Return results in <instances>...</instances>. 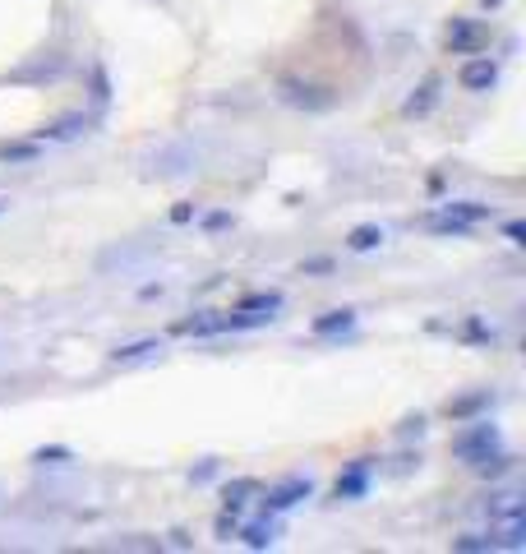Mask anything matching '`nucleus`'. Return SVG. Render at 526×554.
Wrapping results in <instances>:
<instances>
[{"label": "nucleus", "mask_w": 526, "mask_h": 554, "mask_svg": "<svg viewBox=\"0 0 526 554\" xmlns=\"http://www.w3.org/2000/svg\"><path fill=\"white\" fill-rule=\"evenodd\" d=\"M162 338H139V342H120L116 351H111V361L116 365H139V361H162Z\"/></svg>", "instance_id": "f8f14e48"}, {"label": "nucleus", "mask_w": 526, "mask_h": 554, "mask_svg": "<svg viewBox=\"0 0 526 554\" xmlns=\"http://www.w3.org/2000/svg\"><path fill=\"white\" fill-rule=\"evenodd\" d=\"M93 88H97V93H93L97 102H107V97H111L107 93V74H102V70H93Z\"/></svg>", "instance_id": "2f4dec72"}, {"label": "nucleus", "mask_w": 526, "mask_h": 554, "mask_svg": "<svg viewBox=\"0 0 526 554\" xmlns=\"http://www.w3.org/2000/svg\"><path fill=\"white\" fill-rule=\"evenodd\" d=\"M171 545H176V550H190V536H185V531H171Z\"/></svg>", "instance_id": "473e14b6"}, {"label": "nucleus", "mask_w": 526, "mask_h": 554, "mask_svg": "<svg viewBox=\"0 0 526 554\" xmlns=\"http://www.w3.org/2000/svg\"><path fill=\"white\" fill-rule=\"evenodd\" d=\"M70 458H74V453L65 444H51V448H37V453H33V462H42V467H47V462H70Z\"/></svg>", "instance_id": "b1692460"}, {"label": "nucleus", "mask_w": 526, "mask_h": 554, "mask_svg": "<svg viewBox=\"0 0 526 554\" xmlns=\"http://www.w3.org/2000/svg\"><path fill=\"white\" fill-rule=\"evenodd\" d=\"M277 536H282V527H277V513H263V518L245 522V527H236V541H245L250 550H268V545H277Z\"/></svg>", "instance_id": "9d476101"}, {"label": "nucleus", "mask_w": 526, "mask_h": 554, "mask_svg": "<svg viewBox=\"0 0 526 554\" xmlns=\"http://www.w3.org/2000/svg\"><path fill=\"white\" fill-rule=\"evenodd\" d=\"M231 222H236L231 213H208V217H204V231H227Z\"/></svg>", "instance_id": "c85d7f7f"}, {"label": "nucleus", "mask_w": 526, "mask_h": 554, "mask_svg": "<svg viewBox=\"0 0 526 554\" xmlns=\"http://www.w3.org/2000/svg\"><path fill=\"white\" fill-rule=\"evenodd\" d=\"M277 93H282V102H291V107H305V111H328L337 102L328 88L300 84V79H282V84H277Z\"/></svg>", "instance_id": "39448f33"}, {"label": "nucleus", "mask_w": 526, "mask_h": 554, "mask_svg": "<svg viewBox=\"0 0 526 554\" xmlns=\"http://www.w3.org/2000/svg\"><path fill=\"white\" fill-rule=\"evenodd\" d=\"M513 467H517V458H513V453H503V444H499V448H490L485 458L471 462V471H476L480 481H503V476H508Z\"/></svg>", "instance_id": "ddd939ff"}, {"label": "nucleus", "mask_w": 526, "mask_h": 554, "mask_svg": "<svg viewBox=\"0 0 526 554\" xmlns=\"http://www.w3.org/2000/svg\"><path fill=\"white\" fill-rule=\"evenodd\" d=\"M503 236H508V245H526V222H522V217L503 222Z\"/></svg>", "instance_id": "393cba45"}, {"label": "nucleus", "mask_w": 526, "mask_h": 554, "mask_svg": "<svg viewBox=\"0 0 526 554\" xmlns=\"http://www.w3.org/2000/svg\"><path fill=\"white\" fill-rule=\"evenodd\" d=\"M236 310L263 314V319H277V310H282V291H254V296H240Z\"/></svg>", "instance_id": "a211bd4d"}, {"label": "nucleus", "mask_w": 526, "mask_h": 554, "mask_svg": "<svg viewBox=\"0 0 526 554\" xmlns=\"http://www.w3.org/2000/svg\"><path fill=\"white\" fill-rule=\"evenodd\" d=\"M443 217H453V222H467V227H476V222H490V217H494V204H476V199H453V204H443Z\"/></svg>", "instance_id": "dca6fc26"}, {"label": "nucleus", "mask_w": 526, "mask_h": 554, "mask_svg": "<svg viewBox=\"0 0 526 554\" xmlns=\"http://www.w3.org/2000/svg\"><path fill=\"white\" fill-rule=\"evenodd\" d=\"M259 494H263V513H287V508L310 499L314 485L305 481V476H282L277 485H268V490H259Z\"/></svg>", "instance_id": "7ed1b4c3"}, {"label": "nucleus", "mask_w": 526, "mask_h": 554, "mask_svg": "<svg viewBox=\"0 0 526 554\" xmlns=\"http://www.w3.org/2000/svg\"><path fill=\"white\" fill-rule=\"evenodd\" d=\"M300 273H333V259H305Z\"/></svg>", "instance_id": "7c9ffc66"}, {"label": "nucleus", "mask_w": 526, "mask_h": 554, "mask_svg": "<svg viewBox=\"0 0 526 554\" xmlns=\"http://www.w3.org/2000/svg\"><path fill=\"white\" fill-rule=\"evenodd\" d=\"M453 550L457 554H490V536H453Z\"/></svg>", "instance_id": "4be33fe9"}, {"label": "nucleus", "mask_w": 526, "mask_h": 554, "mask_svg": "<svg viewBox=\"0 0 526 554\" xmlns=\"http://www.w3.org/2000/svg\"><path fill=\"white\" fill-rule=\"evenodd\" d=\"M370 476H374V458H356L342 476H337L333 494L337 499H347V504L351 499H365V494H370Z\"/></svg>", "instance_id": "0eeeda50"}, {"label": "nucleus", "mask_w": 526, "mask_h": 554, "mask_svg": "<svg viewBox=\"0 0 526 554\" xmlns=\"http://www.w3.org/2000/svg\"><path fill=\"white\" fill-rule=\"evenodd\" d=\"M171 222H176V227L194 222V204H176V208H171Z\"/></svg>", "instance_id": "c756f323"}, {"label": "nucleus", "mask_w": 526, "mask_h": 554, "mask_svg": "<svg viewBox=\"0 0 526 554\" xmlns=\"http://www.w3.org/2000/svg\"><path fill=\"white\" fill-rule=\"evenodd\" d=\"M213 476H217V458L199 462V467H194V471H190V481H194V485H208V481H213Z\"/></svg>", "instance_id": "a878e982"}, {"label": "nucleus", "mask_w": 526, "mask_h": 554, "mask_svg": "<svg viewBox=\"0 0 526 554\" xmlns=\"http://www.w3.org/2000/svg\"><path fill=\"white\" fill-rule=\"evenodd\" d=\"M490 24L485 19H453L448 24V33H443V42H448V51L453 56H476V51L490 47Z\"/></svg>", "instance_id": "f03ea898"}, {"label": "nucleus", "mask_w": 526, "mask_h": 554, "mask_svg": "<svg viewBox=\"0 0 526 554\" xmlns=\"http://www.w3.org/2000/svg\"><path fill=\"white\" fill-rule=\"evenodd\" d=\"M88 130H93V121H88L84 111H70V116H56L51 125L33 130V139L37 144H74V139H84Z\"/></svg>", "instance_id": "20e7f679"}, {"label": "nucleus", "mask_w": 526, "mask_h": 554, "mask_svg": "<svg viewBox=\"0 0 526 554\" xmlns=\"http://www.w3.org/2000/svg\"><path fill=\"white\" fill-rule=\"evenodd\" d=\"M263 485L254 481V476H236V481L222 485V508H231V513H240V508L250 504V499H259Z\"/></svg>", "instance_id": "4468645a"}, {"label": "nucleus", "mask_w": 526, "mask_h": 554, "mask_svg": "<svg viewBox=\"0 0 526 554\" xmlns=\"http://www.w3.org/2000/svg\"><path fill=\"white\" fill-rule=\"evenodd\" d=\"M462 338H467V342H494V333L485 324H476V319H471V324L462 328Z\"/></svg>", "instance_id": "cd10ccee"}, {"label": "nucleus", "mask_w": 526, "mask_h": 554, "mask_svg": "<svg viewBox=\"0 0 526 554\" xmlns=\"http://www.w3.org/2000/svg\"><path fill=\"white\" fill-rule=\"evenodd\" d=\"M494 402H499L494 388H476V393H462V398L448 402V416H453V421H476V416H485Z\"/></svg>", "instance_id": "9b49d317"}, {"label": "nucleus", "mask_w": 526, "mask_h": 554, "mask_svg": "<svg viewBox=\"0 0 526 554\" xmlns=\"http://www.w3.org/2000/svg\"><path fill=\"white\" fill-rule=\"evenodd\" d=\"M485 513H490V522L494 518H513V513H526V499L517 490H499V494H490Z\"/></svg>", "instance_id": "6ab92c4d"}, {"label": "nucleus", "mask_w": 526, "mask_h": 554, "mask_svg": "<svg viewBox=\"0 0 526 554\" xmlns=\"http://www.w3.org/2000/svg\"><path fill=\"white\" fill-rule=\"evenodd\" d=\"M457 84L467 88V93H490V88H499V61H490V56H471L462 70H457Z\"/></svg>", "instance_id": "423d86ee"}, {"label": "nucleus", "mask_w": 526, "mask_h": 554, "mask_svg": "<svg viewBox=\"0 0 526 554\" xmlns=\"http://www.w3.org/2000/svg\"><path fill=\"white\" fill-rule=\"evenodd\" d=\"M526 545V513L490 522V550H522Z\"/></svg>", "instance_id": "1a4fd4ad"}, {"label": "nucleus", "mask_w": 526, "mask_h": 554, "mask_svg": "<svg viewBox=\"0 0 526 554\" xmlns=\"http://www.w3.org/2000/svg\"><path fill=\"white\" fill-rule=\"evenodd\" d=\"M397 434H402V439H420V434H425V416H420V411H416V416H407Z\"/></svg>", "instance_id": "bb28decb"}, {"label": "nucleus", "mask_w": 526, "mask_h": 554, "mask_svg": "<svg viewBox=\"0 0 526 554\" xmlns=\"http://www.w3.org/2000/svg\"><path fill=\"white\" fill-rule=\"evenodd\" d=\"M439 97H443V79H439V74H425L416 93L402 102V116H407V121H425V116L439 107Z\"/></svg>", "instance_id": "6e6552de"}, {"label": "nucleus", "mask_w": 526, "mask_h": 554, "mask_svg": "<svg viewBox=\"0 0 526 554\" xmlns=\"http://www.w3.org/2000/svg\"><path fill=\"white\" fill-rule=\"evenodd\" d=\"M176 333L180 338H217V333H222V314H194V319H180L176 324Z\"/></svg>", "instance_id": "f3484780"}, {"label": "nucleus", "mask_w": 526, "mask_h": 554, "mask_svg": "<svg viewBox=\"0 0 526 554\" xmlns=\"http://www.w3.org/2000/svg\"><path fill=\"white\" fill-rule=\"evenodd\" d=\"M503 439H499V425L490 421V416H485V421H467V430L462 434H453V458H462L471 467V462L476 458H485V453H490V448H499Z\"/></svg>", "instance_id": "f257e3e1"}, {"label": "nucleus", "mask_w": 526, "mask_h": 554, "mask_svg": "<svg viewBox=\"0 0 526 554\" xmlns=\"http://www.w3.org/2000/svg\"><path fill=\"white\" fill-rule=\"evenodd\" d=\"M383 245V227H374V222H360V227L347 231V250L365 254V250H379Z\"/></svg>", "instance_id": "aec40b11"}, {"label": "nucleus", "mask_w": 526, "mask_h": 554, "mask_svg": "<svg viewBox=\"0 0 526 554\" xmlns=\"http://www.w3.org/2000/svg\"><path fill=\"white\" fill-rule=\"evenodd\" d=\"M42 157V144H0V162H37Z\"/></svg>", "instance_id": "412c9836"}, {"label": "nucleus", "mask_w": 526, "mask_h": 554, "mask_svg": "<svg viewBox=\"0 0 526 554\" xmlns=\"http://www.w3.org/2000/svg\"><path fill=\"white\" fill-rule=\"evenodd\" d=\"M236 527H240V513H231V508H222V513H217V522H213L217 541H231V536H236Z\"/></svg>", "instance_id": "5701e85b"}, {"label": "nucleus", "mask_w": 526, "mask_h": 554, "mask_svg": "<svg viewBox=\"0 0 526 554\" xmlns=\"http://www.w3.org/2000/svg\"><path fill=\"white\" fill-rule=\"evenodd\" d=\"M351 328H356V310H328L310 324V333L314 338H337V333H351Z\"/></svg>", "instance_id": "2eb2a0df"}, {"label": "nucleus", "mask_w": 526, "mask_h": 554, "mask_svg": "<svg viewBox=\"0 0 526 554\" xmlns=\"http://www.w3.org/2000/svg\"><path fill=\"white\" fill-rule=\"evenodd\" d=\"M480 5H503V0H480Z\"/></svg>", "instance_id": "72a5a7b5"}]
</instances>
